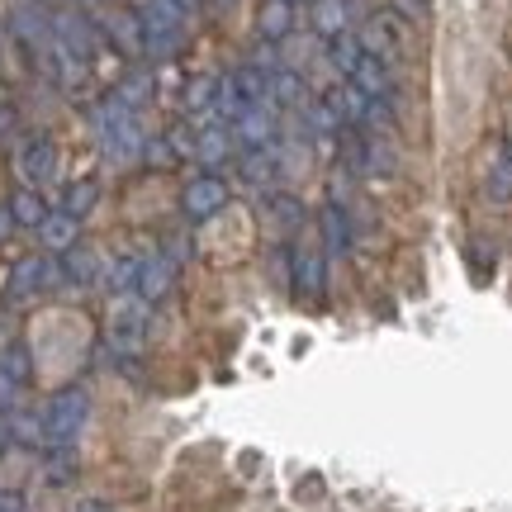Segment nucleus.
<instances>
[{
  "instance_id": "1",
  "label": "nucleus",
  "mask_w": 512,
  "mask_h": 512,
  "mask_svg": "<svg viewBox=\"0 0 512 512\" xmlns=\"http://www.w3.org/2000/svg\"><path fill=\"white\" fill-rule=\"evenodd\" d=\"M185 24H190V5H185V0H143V10H138L143 53L147 57H176L185 43Z\"/></svg>"
},
{
  "instance_id": "2",
  "label": "nucleus",
  "mask_w": 512,
  "mask_h": 512,
  "mask_svg": "<svg viewBox=\"0 0 512 512\" xmlns=\"http://www.w3.org/2000/svg\"><path fill=\"white\" fill-rule=\"evenodd\" d=\"M86 422H91V394L81 384L57 389L48 408H43V446L48 451H72L76 437L86 432Z\"/></svg>"
},
{
  "instance_id": "3",
  "label": "nucleus",
  "mask_w": 512,
  "mask_h": 512,
  "mask_svg": "<svg viewBox=\"0 0 512 512\" xmlns=\"http://www.w3.org/2000/svg\"><path fill=\"white\" fill-rule=\"evenodd\" d=\"M95 133H100V143L114 162H133L143 152V124H138V110L124 95H105L95 105Z\"/></svg>"
},
{
  "instance_id": "4",
  "label": "nucleus",
  "mask_w": 512,
  "mask_h": 512,
  "mask_svg": "<svg viewBox=\"0 0 512 512\" xmlns=\"http://www.w3.org/2000/svg\"><path fill=\"white\" fill-rule=\"evenodd\" d=\"M147 318H152V304H143L138 294H119L110 309V347L133 356V351H143L147 342Z\"/></svg>"
},
{
  "instance_id": "5",
  "label": "nucleus",
  "mask_w": 512,
  "mask_h": 512,
  "mask_svg": "<svg viewBox=\"0 0 512 512\" xmlns=\"http://www.w3.org/2000/svg\"><path fill=\"white\" fill-rule=\"evenodd\" d=\"M15 171L19 181L29 185V190H38V185H48L57 176V147L48 133H29L24 143L15 147Z\"/></svg>"
},
{
  "instance_id": "6",
  "label": "nucleus",
  "mask_w": 512,
  "mask_h": 512,
  "mask_svg": "<svg viewBox=\"0 0 512 512\" xmlns=\"http://www.w3.org/2000/svg\"><path fill=\"white\" fill-rule=\"evenodd\" d=\"M356 38H361V48H366L370 57H380V62H399L403 53V19L394 15V10H380V15H370L361 29H356Z\"/></svg>"
},
{
  "instance_id": "7",
  "label": "nucleus",
  "mask_w": 512,
  "mask_h": 512,
  "mask_svg": "<svg viewBox=\"0 0 512 512\" xmlns=\"http://www.w3.org/2000/svg\"><path fill=\"white\" fill-rule=\"evenodd\" d=\"M223 204H228V181H223L219 171H204V176H195V181L181 190V209H185V219H214Z\"/></svg>"
},
{
  "instance_id": "8",
  "label": "nucleus",
  "mask_w": 512,
  "mask_h": 512,
  "mask_svg": "<svg viewBox=\"0 0 512 512\" xmlns=\"http://www.w3.org/2000/svg\"><path fill=\"white\" fill-rule=\"evenodd\" d=\"M53 38L67 48L72 57H81L86 67H91V57H95V48H100V34H95V24L81 10H57L53 15Z\"/></svg>"
},
{
  "instance_id": "9",
  "label": "nucleus",
  "mask_w": 512,
  "mask_h": 512,
  "mask_svg": "<svg viewBox=\"0 0 512 512\" xmlns=\"http://www.w3.org/2000/svg\"><path fill=\"white\" fill-rule=\"evenodd\" d=\"M275 133H280V124H275L271 100H261V105H252L247 114L233 119V138H238L247 152H256V147H275Z\"/></svg>"
},
{
  "instance_id": "10",
  "label": "nucleus",
  "mask_w": 512,
  "mask_h": 512,
  "mask_svg": "<svg viewBox=\"0 0 512 512\" xmlns=\"http://www.w3.org/2000/svg\"><path fill=\"white\" fill-rule=\"evenodd\" d=\"M171 280H176V261L171 256H143V271H138L133 294L143 304H162L166 294H171Z\"/></svg>"
},
{
  "instance_id": "11",
  "label": "nucleus",
  "mask_w": 512,
  "mask_h": 512,
  "mask_svg": "<svg viewBox=\"0 0 512 512\" xmlns=\"http://www.w3.org/2000/svg\"><path fill=\"white\" fill-rule=\"evenodd\" d=\"M53 280H57V271L48 256H24L15 271H10V294H15V299H34V294H43Z\"/></svg>"
},
{
  "instance_id": "12",
  "label": "nucleus",
  "mask_w": 512,
  "mask_h": 512,
  "mask_svg": "<svg viewBox=\"0 0 512 512\" xmlns=\"http://www.w3.org/2000/svg\"><path fill=\"white\" fill-rule=\"evenodd\" d=\"M399 166H403L399 143H394L389 133H370V138H366V162H361V171H366L370 181H394V176H399Z\"/></svg>"
},
{
  "instance_id": "13",
  "label": "nucleus",
  "mask_w": 512,
  "mask_h": 512,
  "mask_svg": "<svg viewBox=\"0 0 512 512\" xmlns=\"http://www.w3.org/2000/svg\"><path fill=\"white\" fill-rule=\"evenodd\" d=\"M290 285L304 294V299H318V294L328 290V256L294 252V261H290Z\"/></svg>"
},
{
  "instance_id": "14",
  "label": "nucleus",
  "mask_w": 512,
  "mask_h": 512,
  "mask_svg": "<svg viewBox=\"0 0 512 512\" xmlns=\"http://www.w3.org/2000/svg\"><path fill=\"white\" fill-rule=\"evenodd\" d=\"M24 380H29V351L5 347L0 351V413H10V408H15Z\"/></svg>"
},
{
  "instance_id": "15",
  "label": "nucleus",
  "mask_w": 512,
  "mask_h": 512,
  "mask_svg": "<svg viewBox=\"0 0 512 512\" xmlns=\"http://www.w3.org/2000/svg\"><path fill=\"white\" fill-rule=\"evenodd\" d=\"M347 81L366 95V100H389V95H394V67L380 62V57H370V53L361 57V67H356Z\"/></svg>"
},
{
  "instance_id": "16",
  "label": "nucleus",
  "mask_w": 512,
  "mask_h": 512,
  "mask_svg": "<svg viewBox=\"0 0 512 512\" xmlns=\"http://www.w3.org/2000/svg\"><path fill=\"white\" fill-rule=\"evenodd\" d=\"M76 233H81V219H76V214H67V209H57V214H48V219L38 223V238H43V247H48V252H72Z\"/></svg>"
},
{
  "instance_id": "17",
  "label": "nucleus",
  "mask_w": 512,
  "mask_h": 512,
  "mask_svg": "<svg viewBox=\"0 0 512 512\" xmlns=\"http://www.w3.org/2000/svg\"><path fill=\"white\" fill-rule=\"evenodd\" d=\"M256 29H261L266 43H290L294 38V5H285V0H266V5H261V19H256Z\"/></svg>"
},
{
  "instance_id": "18",
  "label": "nucleus",
  "mask_w": 512,
  "mask_h": 512,
  "mask_svg": "<svg viewBox=\"0 0 512 512\" xmlns=\"http://www.w3.org/2000/svg\"><path fill=\"white\" fill-rule=\"evenodd\" d=\"M228 152H233V128L228 124H204L200 138H195V157L204 166H223L228 162Z\"/></svg>"
},
{
  "instance_id": "19",
  "label": "nucleus",
  "mask_w": 512,
  "mask_h": 512,
  "mask_svg": "<svg viewBox=\"0 0 512 512\" xmlns=\"http://www.w3.org/2000/svg\"><path fill=\"white\" fill-rule=\"evenodd\" d=\"M62 266H67V280L72 285H100V275H105V261L86 247H72V252H62Z\"/></svg>"
},
{
  "instance_id": "20",
  "label": "nucleus",
  "mask_w": 512,
  "mask_h": 512,
  "mask_svg": "<svg viewBox=\"0 0 512 512\" xmlns=\"http://www.w3.org/2000/svg\"><path fill=\"white\" fill-rule=\"evenodd\" d=\"M351 219H347V209L342 204H328L323 209V242H328V256H342L351 247Z\"/></svg>"
},
{
  "instance_id": "21",
  "label": "nucleus",
  "mask_w": 512,
  "mask_h": 512,
  "mask_svg": "<svg viewBox=\"0 0 512 512\" xmlns=\"http://www.w3.org/2000/svg\"><path fill=\"white\" fill-rule=\"evenodd\" d=\"M313 34L318 38L347 34V0H313Z\"/></svg>"
},
{
  "instance_id": "22",
  "label": "nucleus",
  "mask_w": 512,
  "mask_h": 512,
  "mask_svg": "<svg viewBox=\"0 0 512 512\" xmlns=\"http://www.w3.org/2000/svg\"><path fill=\"white\" fill-rule=\"evenodd\" d=\"M361 57H366V48H361V38L351 34H337V38H328V62L337 67L342 76H351L356 67H361Z\"/></svg>"
},
{
  "instance_id": "23",
  "label": "nucleus",
  "mask_w": 512,
  "mask_h": 512,
  "mask_svg": "<svg viewBox=\"0 0 512 512\" xmlns=\"http://www.w3.org/2000/svg\"><path fill=\"white\" fill-rule=\"evenodd\" d=\"M489 195L494 200H512V143L498 147L494 166H489Z\"/></svg>"
},
{
  "instance_id": "24",
  "label": "nucleus",
  "mask_w": 512,
  "mask_h": 512,
  "mask_svg": "<svg viewBox=\"0 0 512 512\" xmlns=\"http://www.w3.org/2000/svg\"><path fill=\"white\" fill-rule=\"evenodd\" d=\"M10 219L24 223V228H38V223L48 219V204L38 200L34 190H19L15 200H10Z\"/></svg>"
},
{
  "instance_id": "25",
  "label": "nucleus",
  "mask_w": 512,
  "mask_h": 512,
  "mask_svg": "<svg viewBox=\"0 0 512 512\" xmlns=\"http://www.w3.org/2000/svg\"><path fill=\"white\" fill-rule=\"evenodd\" d=\"M95 200H100V185H95V181H76L72 190H67V200H62V209L81 219V214H86V209H91Z\"/></svg>"
},
{
  "instance_id": "26",
  "label": "nucleus",
  "mask_w": 512,
  "mask_h": 512,
  "mask_svg": "<svg viewBox=\"0 0 512 512\" xmlns=\"http://www.w3.org/2000/svg\"><path fill=\"white\" fill-rule=\"evenodd\" d=\"M275 214H280V223H285V228H299V223H304V204L294 200V195H275Z\"/></svg>"
},
{
  "instance_id": "27",
  "label": "nucleus",
  "mask_w": 512,
  "mask_h": 512,
  "mask_svg": "<svg viewBox=\"0 0 512 512\" xmlns=\"http://www.w3.org/2000/svg\"><path fill=\"white\" fill-rule=\"evenodd\" d=\"M427 10H432V0H394V15H399L403 24H422Z\"/></svg>"
},
{
  "instance_id": "28",
  "label": "nucleus",
  "mask_w": 512,
  "mask_h": 512,
  "mask_svg": "<svg viewBox=\"0 0 512 512\" xmlns=\"http://www.w3.org/2000/svg\"><path fill=\"white\" fill-rule=\"evenodd\" d=\"M0 512H24V503L15 494H0Z\"/></svg>"
},
{
  "instance_id": "29",
  "label": "nucleus",
  "mask_w": 512,
  "mask_h": 512,
  "mask_svg": "<svg viewBox=\"0 0 512 512\" xmlns=\"http://www.w3.org/2000/svg\"><path fill=\"white\" fill-rule=\"evenodd\" d=\"M10 228H15V219H10V209H0V242L10 238Z\"/></svg>"
},
{
  "instance_id": "30",
  "label": "nucleus",
  "mask_w": 512,
  "mask_h": 512,
  "mask_svg": "<svg viewBox=\"0 0 512 512\" xmlns=\"http://www.w3.org/2000/svg\"><path fill=\"white\" fill-rule=\"evenodd\" d=\"M285 5H304V0H285Z\"/></svg>"
}]
</instances>
